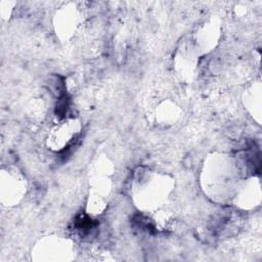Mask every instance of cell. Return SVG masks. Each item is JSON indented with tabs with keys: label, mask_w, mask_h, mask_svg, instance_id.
Masks as SVG:
<instances>
[{
	"label": "cell",
	"mask_w": 262,
	"mask_h": 262,
	"mask_svg": "<svg viewBox=\"0 0 262 262\" xmlns=\"http://www.w3.org/2000/svg\"><path fill=\"white\" fill-rule=\"evenodd\" d=\"M237 162L224 154H212L204 163L201 183L204 192L217 203L232 200L239 183Z\"/></svg>",
	"instance_id": "6da1fadb"
},
{
	"label": "cell",
	"mask_w": 262,
	"mask_h": 262,
	"mask_svg": "<svg viewBox=\"0 0 262 262\" xmlns=\"http://www.w3.org/2000/svg\"><path fill=\"white\" fill-rule=\"evenodd\" d=\"M173 178L169 175L138 168L131 185L132 199L142 212L156 213L165 206L173 192Z\"/></svg>",
	"instance_id": "7a4b0ae2"
},
{
	"label": "cell",
	"mask_w": 262,
	"mask_h": 262,
	"mask_svg": "<svg viewBox=\"0 0 262 262\" xmlns=\"http://www.w3.org/2000/svg\"><path fill=\"white\" fill-rule=\"evenodd\" d=\"M27 182L15 168H2L0 174V199L4 206H16L26 194Z\"/></svg>",
	"instance_id": "3957f363"
},
{
	"label": "cell",
	"mask_w": 262,
	"mask_h": 262,
	"mask_svg": "<svg viewBox=\"0 0 262 262\" xmlns=\"http://www.w3.org/2000/svg\"><path fill=\"white\" fill-rule=\"evenodd\" d=\"M80 123L77 119L66 117L59 119L48 132L46 143L48 148L53 151H61L76 139L80 132Z\"/></svg>",
	"instance_id": "277c9868"
},
{
	"label": "cell",
	"mask_w": 262,
	"mask_h": 262,
	"mask_svg": "<svg viewBox=\"0 0 262 262\" xmlns=\"http://www.w3.org/2000/svg\"><path fill=\"white\" fill-rule=\"evenodd\" d=\"M72 251L69 242L60 236H46L41 239L34 249L36 260L60 261L67 260Z\"/></svg>",
	"instance_id": "5b68a950"
},
{
	"label": "cell",
	"mask_w": 262,
	"mask_h": 262,
	"mask_svg": "<svg viewBox=\"0 0 262 262\" xmlns=\"http://www.w3.org/2000/svg\"><path fill=\"white\" fill-rule=\"evenodd\" d=\"M200 56L191 38L182 41L174 55V66L178 75L184 79L191 78L196 71Z\"/></svg>",
	"instance_id": "8992f818"
},
{
	"label": "cell",
	"mask_w": 262,
	"mask_h": 262,
	"mask_svg": "<svg viewBox=\"0 0 262 262\" xmlns=\"http://www.w3.org/2000/svg\"><path fill=\"white\" fill-rule=\"evenodd\" d=\"M81 21L82 17L76 4H64L54 15L55 32L59 38L68 40L75 35Z\"/></svg>",
	"instance_id": "52a82bcc"
},
{
	"label": "cell",
	"mask_w": 262,
	"mask_h": 262,
	"mask_svg": "<svg viewBox=\"0 0 262 262\" xmlns=\"http://www.w3.org/2000/svg\"><path fill=\"white\" fill-rule=\"evenodd\" d=\"M221 36V26L216 18H210L199 26L191 38L200 54L210 52L215 48Z\"/></svg>",
	"instance_id": "ba28073f"
},
{
	"label": "cell",
	"mask_w": 262,
	"mask_h": 262,
	"mask_svg": "<svg viewBox=\"0 0 262 262\" xmlns=\"http://www.w3.org/2000/svg\"><path fill=\"white\" fill-rule=\"evenodd\" d=\"M254 178H249L247 181L239 182L233 194L232 201L234 204L243 209H249L256 206L260 201V188L256 187Z\"/></svg>",
	"instance_id": "9c48e42d"
},
{
	"label": "cell",
	"mask_w": 262,
	"mask_h": 262,
	"mask_svg": "<svg viewBox=\"0 0 262 262\" xmlns=\"http://www.w3.org/2000/svg\"><path fill=\"white\" fill-rule=\"evenodd\" d=\"M181 107L171 99H165L160 102L155 108L154 118L158 125L164 127H170L181 119Z\"/></svg>",
	"instance_id": "30bf717a"
}]
</instances>
